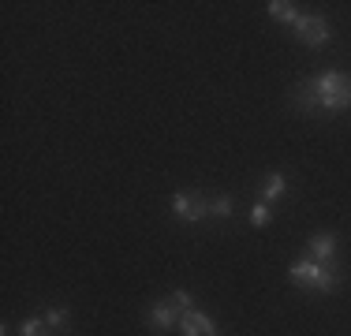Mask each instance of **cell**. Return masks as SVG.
<instances>
[{
  "label": "cell",
  "instance_id": "6da1fadb",
  "mask_svg": "<svg viewBox=\"0 0 351 336\" xmlns=\"http://www.w3.org/2000/svg\"><path fill=\"white\" fill-rule=\"evenodd\" d=\"M311 82H314V94H317V108H325V112H344V108H351V75L325 71Z\"/></svg>",
  "mask_w": 351,
  "mask_h": 336
},
{
  "label": "cell",
  "instance_id": "7a4b0ae2",
  "mask_svg": "<svg viewBox=\"0 0 351 336\" xmlns=\"http://www.w3.org/2000/svg\"><path fill=\"white\" fill-rule=\"evenodd\" d=\"M291 284H299V288H311V291H332L337 288V273H329L325 265L317 262H295L288 269Z\"/></svg>",
  "mask_w": 351,
  "mask_h": 336
},
{
  "label": "cell",
  "instance_id": "3957f363",
  "mask_svg": "<svg viewBox=\"0 0 351 336\" xmlns=\"http://www.w3.org/2000/svg\"><path fill=\"white\" fill-rule=\"evenodd\" d=\"M295 34H299V41H303V45H311V49L329 45V27H325L322 15H299Z\"/></svg>",
  "mask_w": 351,
  "mask_h": 336
},
{
  "label": "cell",
  "instance_id": "277c9868",
  "mask_svg": "<svg viewBox=\"0 0 351 336\" xmlns=\"http://www.w3.org/2000/svg\"><path fill=\"white\" fill-rule=\"evenodd\" d=\"M172 209L180 221H202L206 213H210V206H206L198 195H187V191H180V195H172Z\"/></svg>",
  "mask_w": 351,
  "mask_h": 336
},
{
  "label": "cell",
  "instance_id": "5b68a950",
  "mask_svg": "<svg viewBox=\"0 0 351 336\" xmlns=\"http://www.w3.org/2000/svg\"><path fill=\"white\" fill-rule=\"evenodd\" d=\"M180 333L183 336H217V325L202 310H191V314H180Z\"/></svg>",
  "mask_w": 351,
  "mask_h": 336
},
{
  "label": "cell",
  "instance_id": "8992f818",
  "mask_svg": "<svg viewBox=\"0 0 351 336\" xmlns=\"http://www.w3.org/2000/svg\"><path fill=\"white\" fill-rule=\"evenodd\" d=\"M176 314H180V310L172 307V299H161V302H154V307H149V325H154L157 333H165V329H172Z\"/></svg>",
  "mask_w": 351,
  "mask_h": 336
},
{
  "label": "cell",
  "instance_id": "52a82bcc",
  "mask_svg": "<svg viewBox=\"0 0 351 336\" xmlns=\"http://www.w3.org/2000/svg\"><path fill=\"white\" fill-rule=\"evenodd\" d=\"M306 247H311V254L317 258V265L332 262V254H337V239H332V235H311V239H306Z\"/></svg>",
  "mask_w": 351,
  "mask_h": 336
},
{
  "label": "cell",
  "instance_id": "ba28073f",
  "mask_svg": "<svg viewBox=\"0 0 351 336\" xmlns=\"http://www.w3.org/2000/svg\"><path fill=\"white\" fill-rule=\"evenodd\" d=\"M284 187H288V180H284L280 172H269V176H265V183H262V198L265 202H277V198H284Z\"/></svg>",
  "mask_w": 351,
  "mask_h": 336
},
{
  "label": "cell",
  "instance_id": "9c48e42d",
  "mask_svg": "<svg viewBox=\"0 0 351 336\" xmlns=\"http://www.w3.org/2000/svg\"><path fill=\"white\" fill-rule=\"evenodd\" d=\"M269 15H273L277 23H299L295 4H288V0H273V4H269Z\"/></svg>",
  "mask_w": 351,
  "mask_h": 336
},
{
  "label": "cell",
  "instance_id": "30bf717a",
  "mask_svg": "<svg viewBox=\"0 0 351 336\" xmlns=\"http://www.w3.org/2000/svg\"><path fill=\"white\" fill-rule=\"evenodd\" d=\"M291 101H295V105L303 108V112H314V108H317V94H314V82H303V86L295 90V97H291Z\"/></svg>",
  "mask_w": 351,
  "mask_h": 336
},
{
  "label": "cell",
  "instance_id": "8fae6325",
  "mask_svg": "<svg viewBox=\"0 0 351 336\" xmlns=\"http://www.w3.org/2000/svg\"><path fill=\"white\" fill-rule=\"evenodd\" d=\"M45 329H49L45 322H38V317H27V322L19 325V336H49Z\"/></svg>",
  "mask_w": 351,
  "mask_h": 336
},
{
  "label": "cell",
  "instance_id": "7c38bea8",
  "mask_svg": "<svg viewBox=\"0 0 351 336\" xmlns=\"http://www.w3.org/2000/svg\"><path fill=\"white\" fill-rule=\"evenodd\" d=\"M269 221H273V217H269V206H265V202H258V206L250 209V224H254V228H265Z\"/></svg>",
  "mask_w": 351,
  "mask_h": 336
},
{
  "label": "cell",
  "instance_id": "4fadbf2b",
  "mask_svg": "<svg viewBox=\"0 0 351 336\" xmlns=\"http://www.w3.org/2000/svg\"><path fill=\"white\" fill-rule=\"evenodd\" d=\"M210 213H213V217H228V213H232V198H228V195L213 198V202H210Z\"/></svg>",
  "mask_w": 351,
  "mask_h": 336
},
{
  "label": "cell",
  "instance_id": "5bb4252c",
  "mask_svg": "<svg viewBox=\"0 0 351 336\" xmlns=\"http://www.w3.org/2000/svg\"><path fill=\"white\" fill-rule=\"evenodd\" d=\"M64 322H68V314H64V310L60 307H53V310H45V325H49V329H60V325Z\"/></svg>",
  "mask_w": 351,
  "mask_h": 336
},
{
  "label": "cell",
  "instance_id": "9a60e30c",
  "mask_svg": "<svg viewBox=\"0 0 351 336\" xmlns=\"http://www.w3.org/2000/svg\"><path fill=\"white\" fill-rule=\"evenodd\" d=\"M172 302H176V310H180V314H191V310H195V302H191V296H187V291H176V296H172Z\"/></svg>",
  "mask_w": 351,
  "mask_h": 336
}]
</instances>
